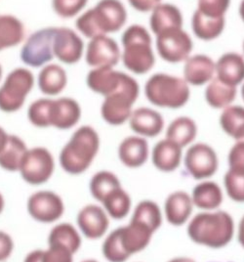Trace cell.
<instances>
[{
    "label": "cell",
    "mask_w": 244,
    "mask_h": 262,
    "mask_svg": "<svg viewBox=\"0 0 244 262\" xmlns=\"http://www.w3.org/2000/svg\"><path fill=\"white\" fill-rule=\"evenodd\" d=\"M163 210L152 200H144L137 204L130 220L143 224L156 233L163 223Z\"/></svg>",
    "instance_id": "836d02e7"
},
{
    "label": "cell",
    "mask_w": 244,
    "mask_h": 262,
    "mask_svg": "<svg viewBox=\"0 0 244 262\" xmlns=\"http://www.w3.org/2000/svg\"><path fill=\"white\" fill-rule=\"evenodd\" d=\"M2 77H3V68H2V65L0 64V83H1V80H2Z\"/></svg>",
    "instance_id": "db71d44e"
},
{
    "label": "cell",
    "mask_w": 244,
    "mask_h": 262,
    "mask_svg": "<svg viewBox=\"0 0 244 262\" xmlns=\"http://www.w3.org/2000/svg\"><path fill=\"white\" fill-rule=\"evenodd\" d=\"M194 208L200 211L220 209L224 203L225 192L221 185L212 179L199 181L190 193Z\"/></svg>",
    "instance_id": "603a6c76"
},
{
    "label": "cell",
    "mask_w": 244,
    "mask_h": 262,
    "mask_svg": "<svg viewBox=\"0 0 244 262\" xmlns=\"http://www.w3.org/2000/svg\"><path fill=\"white\" fill-rule=\"evenodd\" d=\"M101 204L110 219L114 220H121L127 217L132 208L131 196L122 187L111 192Z\"/></svg>",
    "instance_id": "d590c367"
},
{
    "label": "cell",
    "mask_w": 244,
    "mask_h": 262,
    "mask_svg": "<svg viewBox=\"0 0 244 262\" xmlns=\"http://www.w3.org/2000/svg\"><path fill=\"white\" fill-rule=\"evenodd\" d=\"M33 72L28 68H15L0 85V111L12 114L22 109L35 84Z\"/></svg>",
    "instance_id": "52a82bcc"
},
{
    "label": "cell",
    "mask_w": 244,
    "mask_h": 262,
    "mask_svg": "<svg viewBox=\"0 0 244 262\" xmlns=\"http://www.w3.org/2000/svg\"><path fill=\"white\" fill-rule=\"evenodd\" d=\"M156 36L157 54L167 63L185 62L193 49L192 39L183 28L170 29Z\"/></svg>",
    "instance_id": "8fae6325"
},
{
    "label": "cell",
    "mask_w": 244,
    "mask_h": 262,
    "mask_svg": "<svg viewBox=\"0 0 244 262\" xmlns=\"http://www.w3.org/2000/svg\"><path fill=\"white\" fill-rule=\"evenodd\" d=\"M100 145V136L94 127H78L60 152L59 163L62 169L68 174L84 173L99 153Z\"/></svg>",
    "instance_id": "3957f363"
},
{
    "label": "cell",
    "mask_w": 244,
    "mask_h": 262,
    "mask_svg": "<svg viewBox=\"0 0 244 262\" xmlns=\"http://www.w3.org/2000/svg\"><path fill=\"white\" fill-rule=\"evenodd\" d=\"M121 187L119 178L109 170H100L92 176L89 190L90 194L96 201L102 203L111 192Z\"/></svg>",
    "instance_id": "8d00e7d4"
},
{
    "label": "cell",
    "mask_w": 244,
    "mask_h": 262,
    "mask_svg": "<svg viewBox=\"0 0 244 262\" xmlns=\"http://www.w3.org/2000/svg\"><path fill=\"white\" fill-rule=\"evenodd\" d=\"M231 6V0H198L199 11L210 18H225Z\"/></svg>",
    "instance_id": "b9f144b4"
},
{
    "label": "cell",
    "mask_w": 244,
    "mask_h": 262,
    "mask_svg": "<svg viewBox=\"0 0 244 262\" xmlns=\"http://www.w3.org/2000/svg\"><path fill=\"white\" fill-rule=\"evenodd\" d=\"M81 262H99L98 260H96V259H85V260H83V261Z\"/></svg>",
    "instance_id": "9f6ffc18"
},
{
    "label": "cell",
    "mask_w": 244,
    "mask_h": 262,
    "mask_svg": "<svg viewBox=\"0 0 244 262\" xmlns=\"http://www.w3.org/2000/svg\"><path fill=\"white\" fill-rule=\"evenodd\" d=\"M78 230L89 240H99L110 228V216L105 208L98 205H87L78 211Z\"/></svg>",
    "instance_id": "9a60e30c"
},
{
    "label": "cell",
    "mask_w": 244,
    "mask_h": 262,
    "mask_svg": "<svg viewBox=\"0 0 244 262\" xmlns=\"http://www.w3.org/2000/svg\"><path fill=\"white\" fill-rule=\"evenodd\" d=\"M194 205L190 193L184 190H177L166 196L163 205V215L167 222L181 227L187 225L193 215Z\"/></svg>",
    "instance_id": "2e32d148"
},
{
    "label": "cell",
    "mask_w": 244,
    "mask_h": 262,
    "mask_svg": "<svg viewBox=\"0 0 244 262\" xmlns=\"http://www.w3.org/2000/svg\"><path fill=\"white\" fill-rule=\"evenodd\" d=\"M183 75V78L189 85L202 86L208 84L216 77L215 62L205 54L189 56L185 61Z\"/></svg>",
    "instance_id": "7402d4cb"
},
{
    "label": "cell",
    "mask_w": 244,
    "mask_h": 262,
    "mask_svg": "<svg viewBox=\"0 0 244 262\" xmlns=\"http://www.w3.org/2000/svg\"><path fill=\"white\" fill-rule=\"evenodd\" d=\"M85 47L78 32L67 27H55L53 51L58 61L66 65H75L84 56Z\"/></svg>",
    "instance_id": "5bb4252c"
},
{
    "label": "cell",
    "mask_w": 244,
    "mask_h": 262,
    "mask_svg": "<svg viewBox=\"0 0 244 262\" xmlns=\"http://www.w3.org/2000/svg\"><path fill=\"white\" fill-rule=\"evenodd\" d=\"M84 58L86 64L92 69L114 68L121 61V48L110 35L103 34L89 39Z\"/></svg>",
    "instance_id": "4fadbf2b"
},
{
    "label": "cell",
    "mask_w": 244,
    "mask_h": 262,
    "mask_svg": "<svg viewBox=\"0 0 244 262\" xmlns=\"http://www.w3.org/2000/svg\"><path fill=\"white\" fill-rule=\"evenodd\" d=\"M102 253L109 262H126L130 255L122 247L118 229L111 232L102 245Z\"/></svg>",
    "instance_id": "ab89813d"
},
{
    "label": "cell",
    "mask_w": 244,
    "mask_h": 262,
    "mask_svg": "<svg viewBox=\"0 0 244 262\" xmlns=\"http://www.w3.org/2000/svg\"><path fill=\"white\" fill-rule=\"evenodd\" d=\"M29 148L21 137L9 134L8 140L0 153V167L9 172L20 171Z\"/></svg>",
    "instance_id": "4dcf8cb0"
},
{
    "label": "cell",
    "mask_w": 244,
    "mask_h": 262,
    "mask_svg": "<svg viewBox=\"0 0 244 262\" xmlns=\"http://www.w3.org/2000/svg\"><path fill=\"white\" fill-rule=\"evenodd\" d=\"M42 262H74V253L59 246H48L42 253Z\"/></svg>",
    "instance_id": "7bdbcfd3"
},
{
    "label": "cell",
    "mask_w": 244,
    "mask_h": 262,
    "mask_svg": "<svg viewBox=\"0 0 244 262\" xmlns=\"http://www.w3.org/2000/svg\"><path fill=\"white\" fill-rule=\"evenodd\" d=\"M8 137H9V134L2 126H0V153L3 150V148L5 147L7 140H8Z\"/></svg>",
    "instance_id": "681fc988"
},
{
    "label": "cell",
    "mask_w": 244,
    "mask_h": 262,
    "mask_svg": "<svg viewBox=\"0 0 244 262\" xmlns=\"http://www.w3.org/2000/svg\"><path fill=\"white\" fill-rule=\"evenodd\" d=\"M198 133L199 127L197 122L189 117L182 116L168 124L166 138L185 149L194 143Z\"/></svg>",
    "instance_id": "f1b7e54d"
},
{
    "label": "cell",
    "mask_w": 244,
    "mask_h": 262,
    "mask_svg": "<svg viewBox=\"0 0 244 262\" xmlns=\"http://www.w3.org/2000/svg\"><path fill=\"white\" fill-rule=\"evenodd\" d=\"M14 251V241L11 236L0 230V262L6 261L11 257Z\"/></svg>",
    "instance_id": "f6af8a7d"
},
{
    "label": "cell",
    "mask_w": 244,
    "mask_h": 262,
    "mask_svg": "<svg viewBox=\"0 0 244 262\" xmlns=\"http://www.w3.org/2000/svg\"><path fill=\"white\" fill-rule=\"evenodd\" d=\"M226 26L225 18H210L196 10L191 18L193 34L203 41H211L222 34Z\"/></svg>",
    "instance_id": "d6a6232c"
},
{
    "label": "cell",
    "mask_w": 244,
    "mask_h": 262,
    "mask_svg": "<svg viewBox=\"0 0 244 262\" xmlns=\"http://www.w3.org/2000/svg\"><path fill=\"white\" fill-rule=\"evenodd\" d=\"M81 245L82 238L80 231L67 222L55 225L48 236V246H59L65 248L74 254L80 250Z\"/></svg>",
    "instance_id": "1f68e13d"
},
{
    "label": "cell",
    "mask_w": 244,
    "mask_h": 262,
    "mask_svg": "<svg viewBox=\"0 0 244 262\" xmlns=\"http://www.w3.org/2000/svg\"><path fill=\"white\" fill-rule=\"evenodd\" d=\"M27 209L32 219L43 224L55 223L65 213L63 199L53 191H37L28 199Z\"/></svg>",
    "instance_id": "7c38bea8"
},
{
    "label": "cell",
    "mask_w": 244,
    "mask_h": 262,
    "mask_svg": "<svg viewBox=\"0 0 244 262\" xmlns=\"http://www.w3.org/2000/svg\"><path fill=\"white\" fill-rule=\"evenodd\" d=\"M121 62L130 73L142 76L156 65L151 33L144 26L131 25L121 36Z\"/></svg>",
    "instance_id": "277c9868"
},
{
    "label": "cell",
    "mask_w": 244,
    "mask_h": 262,
    "mask_svg": "<svg viewBox=\"0 0 244 262\" xmlns=\"http://www.w3.org/2000/svg\"><path fill=\"white\" fill-rule=\"evenodd\" d=\"M53 98L36 99L28 109V120L38 128L51 127V108Z\"/></svg>",
    "instance_id": "74e56055"
},
{
    "label": "cell",
    "mask_w": 244,
    "mask_h": 262,
    "mask_svg": "<svg viewBox=\"0 0 244 262\" xmlns=\"http://www.w3.org/2000/svg\"><path fill=\"white\" fill-rule=\"evenodd\" d=\"M242 49H243V53H244V41H243V44H242Z\"/></svg>",
    "instance_id": "6f0895ef"
},
{
    "label": "cell",
    "mask_w": 244,
    "mask_h": 262,
    "mask_svg": "<svg viewBox=\"0 0 244 262\" xmlns=\"http://www.w3.org/2000/svg\"><path fill=\"white\" fill-rule=\"evenodd\" d=\"M124 75L111 67L94 68L87 74L86 84L91 91L105 98L120 89Z\"/></svg>",
    "instance_id": "ffe728a7"
},
{
    "label": "cell",
    "mask_w": 244,
    "mask_h": 262,
    "mask_svg": "<svg viewBox=\"0 0 244 262\" xmlns=\"http://www.w3.org/2000/svg\"><path fill=\"white\" fill-rule=\"evenodd\" d=\"M55 171V159L45 147L29 149L22 161L20 174L22 180L33 186L43 185L48 182Z\"/></svg>",
    "instance_id": "30bf717a"
},
{
    "label": "cell",
    "mask_w": 244,
    "mask_h": 262,
    "mask_svg": "<svg viewBox=\"0 0 244 262\" xmlns=\"http://www.w3.org/2000/svg\"><path fill=\"white\" fill-rule=\"evenodd\" d=\"M128 123L136 135L142 136L145 139L156 138L161 134L165 127V121L162 115L156 110L148 107L133 110Z\"/></svg>",
    "instance_id": "e0dca14e"
},
{
    "label": "cell",
    "mask_w": 244,
    "mask_h": 262,
    "mask_svg": "<svg viewBox=\"0 0 244 262\" xmlns=\"http://www.w3.org/2000/svg\"><path fill=\"white\" fill-rule=\"evenodd\" d=\"M223 189L236 204H244V171L228 168L223 179Z\"/></svg>",
    "instance_id": "f35d334b"
},
{
    "label": "cell",
    "mask_w": 244,
    "mask_h": 262,
    "mask_svg": "<svg viewBox=\"0 0 244 262\" xmlns=\"http://www.w3.org/2000/svg\"><path fill=\"white\" fill-rule=\"evenodd\" d=\"M118 159L128 168H139L149 161L151 150L148 139L139 135L127 136L118 145Z\"/></svg>",
    "instance_id": "d6986e66"
},
{
    "label": "cell",
    "mask_w": 244,
    "mask_h": 262,
    "mask_svg": "<svg viewBox=\"0 0 244 262\" xmlns=\"http://www.w3.org/2000/svg\"><path fill=\"white\" fill-rule=\"evenodd\" d=\"M240 93H241V97H242V100L244 101V82L242 83V85H241V89H240Z\"/></svg>",
    "instance_id": "11a10c76"
},
{
    "label": "cell",
    "mask_w": 244,
    "mask_h": 262,
    "mask_svg": "<svg viewBox=\"0 0 244 262\" xmlns=\"http://www.w3.org/2000/svg\"><path fill=\"white\" fill-rule=\"evenodd\" d=\"M167 262H197L196 259H193L192 257H189V256H176V257H173L171 258L170 260H168Z\"/></svg>",
    "instance_id": "f907efd6"
},
{
    "label": "cell",
    "mask_w": 244,
    "mask_h": 262,
    "mask_svg": "<svg viewBox=\"0 0 244 262\" xmlns=\"http://www.w3.org/2000/svg\"><path fill=\"white\" fill-rule=\"evenodd\" d=\"M139 96V82L125 73L120 89L104 99L101 106L102 119L112 126H119L128 122L133 112L134 104Z\"/></svg>",
    "instance_id": "8992f818"
},
{
    "label": "cell",
    "mask_w": 244,
    "mask_h": 262,
    "mask_svg": "<svg viewBox=\"0 0 244 262\" xmlns=\"http://www.w3.org/2000/svg\"><path fill=\"white\" fill-rule=\"evenodd\" d=\"M117 229L122 247L130 256L144 251L150 246L155 234L147 226L132 220Z\"/></svg>",
    "instance_id": "d4e9b609"
},
{
    "label": "cell",
    "mask_w": 244,
    "mask_h": 262,
    "mask_svg": "<svg viewBox=\"0 0 244 262\" xmlns=\"http://www.w3.org/2000/svg\"><path fill=\"white\" fill-rule=\"evenodd\" d=\"M89 0H52V8L59 17L71 19L85 9Z\"/></svg>",
    "instance_id": "60d3db41"
},
{
    "label": "cell",
    "mask_w": 244,
    "mask_h": 262,
    "mask_svg": "<svg viewBox=\"0 0 244 262\" xmlns=\"http://www.w3.org/2000/svg\"><path fill=\"white\" fill-rule=\"evenodd\" d=\"M183 164L190 177L197 181L211 179L219 169V157L207 143H193L184 153Z\"/></svg>",
    "instance_id": "9c48e42d"
},
{
    "label": "cell",
    "mask_w": 244,
    "mask_h": 262,
    "mask_svg": "<svg viewBox=\"0 0 244 262\" xmlns=\"http://www.w3.org/2000/svg\"><path fill=\"white\" fill-rule=\"evenodd\" d=\"M235 236L239 246L244 249V214L239 219L237 225H236V230H235Z\"/></svg>",
    "instance_id": "7dc6e473"
},
{
    "label": "cell",
    "mask_w": 244,
    "mask_h": 262,
    "mask_svg": "<svg viewBox=\"0 0 244 262\" xmlns=\"http://www.w3.org/2000/svg\"><path fill=\"white\" fill-rule=\"evenodd\" d=\"M183 150L178 144L165 137L156 142L152 149V163L158 171L164 173L174 172L183 164Z\"/></svg>",
    "instance_id": "ac0fdd59"
},
{
    "label": "cell",
    "mask_w": 244,
    "mask_h": 262,
    "mask_svg": "<svg viewBox=\"0 0 244 262\" xmlns=\"http://www.w3.org/2000/svg\"><path fill=\"white\" fill-rule=\"evenodd\" d=\"M26 27L11 14H0V52L23 43Z\"/></svg>",
    "instance_id": "83f0119b"
},
{
    "label": "cell",
    "mask_w": 244,
    "mask_h": 262,
    "mask_svg": "<svg viewBox=\"0 0 244 262\" xmlns=\"http://www.w3.org/2000/svg\"><path fill=\"white\" fill-rule=\"evenodd\" d=\"M238 12H239V16H240L242 22L244 23V0H241V2H240V4H239Z\"/></svg>",
    "instance_id": "816d5d0a"
},
{
    "label": "cell",
    "mask_w": 244,
    "mask_h": 262,
    "mask_svg": "<svg viewBox=\"0 0 244 262\" xmlns=\"http://www.w3.org/2000/svg\"><path fill=\"white\" fill-rule=\"evenodd\" d=\"M219 122L222 130L234 141H244V107L231 105L222 110Z\"/></svg>",
    "instance_id": "e575fe53"
},
{
    "label": "cell",
    "mask_w": 244,
    "mask_h": 262,
    "mask_svg": "<svg viewBox=\"0 0 244 262\" xmlns=\"http://www.w3.org/2000/svg\"><path fill=\"white\" fill-rule=\"evenodd\" d=\"M236 225L231 213L223 209L200 211L187 224V235L196 245L219 250L235 236Z\"/></svg>",
    "instance_id": "6da1fadb"
},
{
    "label": "cell",
    "mask_w": 244,
    "mask_h": 262,
    "mask_svg": "<svg viewBox=\"0 0 244 262\" xmlns=\"http://www.w3.org/2000/svg\"><path fill=\"white\" fill-rule=\"evenodd\" d=\"M183 14L174 4L160 3L151 12L150 29L156 35L170 29L183 28Z\"/></svg>",
    "instance_id": "4316f807"
},
{
    "label": "cell",
    "mask_w": 244,
    "mask_h": 262,
    "mask_svg": "<svg viewBox=\"0 0 244 262\" xmlns=\"http://www.w3.org/2000/svg\"><path fill=\"white\" fill-rule=\"evenodd\" d=\"M216 77L227 84L237 86L244 82V57L236 52H227L216 62Z\"/></svg>",
    "instance_id": "484cf974"
},
{
    "label": "cell",
    "mask_w": 244,
    "mask_h": 262,
    "mask_svg": "<svg viewBox=\"0 0 244 262\" xmlns=\"http://www.w3.org/2000/svg\"><path fill=\"white\" fill-rule=\"evenodd\" d=\"M129 5L140 13H151L156 8L162 0H127Z\"/></svg>",
    "instance_id": "bcb514c9"
},
{
    "label": "cell",
    "mask_w": 244,
    "mask_h": 262,
    "mask_svg": "<svg viewBox=\"0 0 244 262\" xmlns=\"http://www.w3.org/2000/svg\"><path fill=\"white\" fill-rule=\"evenodd\" d=\"M36 84L46 97H56L67 88V71L59 64L49 63L40 69L36 77Z\"/></svg>",
    "instance_id": "cb8c5ba5"
},
{
    "label": "cell",
    "mask_w": 244,
    "mask_h": 262,
    "mask_svg": "<svg viewBox=\"0 0 244 262\" xmlns=\"http://www.w3.org/2000/svg\"><path fill=\"white\" fill-rule=\"evenodd\" d=\"M144 96L154 106L161 109L183 108L190 98V89L182 77L157 73L144 83Z\"/></svg>",
    "instance_id": "5b68a950"
},
{
    "label": "cell",
    "mask_w": 244,
    "mask_h": 262,
    "mask_svg": "<svg viewBox=\"0 0 244 262\" xmlns=\"http://www.w3.org/2000/svg\"><path fill=\"white\" fill-rule=\"evenodd\" d=\"M42 253L43 250H34L31 251L25 256L23 262H42Z\"/></svg>",
    "instance_id": "c3c4849f"
},
{
    "label": "cell",
    "mask_w": 244,
    "mask_h": 262,
    "mask_svg": "<svg viewBox=\"0 0 244 262\" xmlns=\"http://www.w3.org/2000/svg\"><path fill=\"white\" fill-rule=\"evenodd\" d=\"M5 208V200H4V196L0 193V214L3 212Z\"/></svg>",
    "instance_id": "f5cc1de1"
},
{
    "label": "cell",
    "mask_w": 244,
    "mask_h": 262,
    "mask_svg": "<svg viewBox=\"0 0 244 262\" xmlns=\"http://www.w3.org/2000/svg\"><path fill=\"white\" fill-rule=\"evenodd\" d=\"M228 262H231V261H228Z\"/></svg>",
    "instance_id": "680465c9"
},
{
    "label": "cell",
    "mask_w": 244,
    "mask_h": 262,
    "mask_svg": "<svg viewBox=\"0 0 244 262\" xmlns=\"http://www.w3.org/2000/svg\"><path fill=\"white\" fill-rule=\"evenodd\" d=\"M229 168L244 171V141H235L228 154Z\"/></svg>",
    "instance_id": "ee69618b"
},
{
    "label": "cell",
    "mask_w": 244,
    "mask_h": 262,
    "mask_svg": "<svg viewBox=\"0 0 244 262\" xmlns=\"http://www.w3.org/2000/svg\"><path fill=\"white\" fill-rule=\"evenodd\" d=\"M55 27L43 28L32 33L22 43L20 59L29 68L41 69L55 58L53 38Z\"/></svg>",
    "instance_id": "ba28073f"
},
{
    "label": "cell",
    "mask_w": 244,
    "mask_h": 262,
    "mask_svg": "<svg viewBox=\"0 0 244 262\" xmlns=\"http://www.w3.org/2000/svg\"><path fill=\"white\" fill-rule=\"evenodd\" d=\"M236 94L237 89L235 86L227 84L215 77L205 88L204 97L211 108L224 110L233 105Z\"/></svg>",
    "instance_id": "f546056e"
},
{
    "label": "cell",
    "mask_w": 244,
    "mask_h": 262,
    "mask_svg": "<svg viewBox=\"0 0 244 262\" xmlns=\"http://www.w3.org/2000/svg\"><path fill=\"white\" fill-rule=\"evenodd\" d=\"M81 106L76 99L59 97L53 99L51 108V126L59 130H68L81 120Z\"/></svg>",
    "instance_id": "44dd1931"
},
{
    "label": "cell",
    "mask_w": 244,
    "mask_h": 262,
    "mask_svg": "<svg viewBox=\"0 0 244 262\" xmlns=\"http://www.w3.org/2000/svg\"><path fill=\"white\" fill-rule=\"evenodd\" d=\"M128 19L125 5L120 0H100L94 7L83 11L76 21L81 36L88 39L103 34L117 33Z\"/></svg>",
    "instance_id": "7a4b0ae2"
}]
</instances>
